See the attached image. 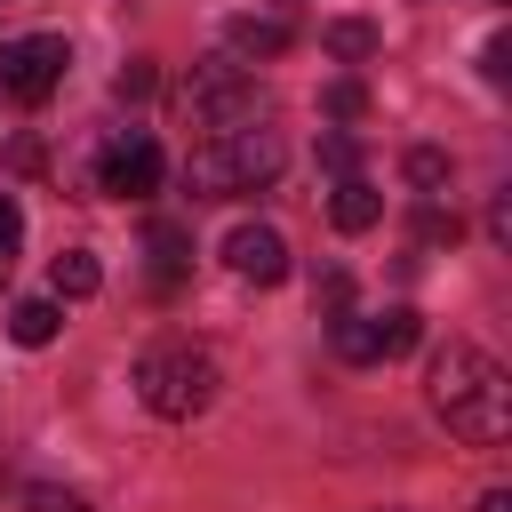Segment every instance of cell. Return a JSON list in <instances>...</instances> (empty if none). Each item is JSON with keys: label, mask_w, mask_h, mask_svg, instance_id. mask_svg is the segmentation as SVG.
Listing matches in <instances>:
<instances>
[{"label": "cell", "mask_w": 512, "mask_h": 512, "mask_svg": "<svg viewBox=\"0 0 512 512\" xmlns=\"http://www.w3.org/2000/svg\"><path fill=\"white\" fill-rule=\"evenodd\" d=\"M432 408H440L448 432L472 440V448L512 440V376H504V360L480 352V344H448V352H432Z\"/></svg>", "instance_id": "cell-1"}, {"label": "cell", "mask_w": 512, "mask_h": 512, "mask_svg": "<svg viewBox=\"0 0 512 512\" xmlns=\"http://www.w3.org/2000/svg\"><path fill=\"white\" fill-rule=\"evenodd\" d=\"M288 144L272 120H248V128H216L184 152V192L192 200H240V192H264L280 176Z\"/></svg>", "instance_id": "cell-2"}, {"label": "cell", "mask_w": 512, "mask_h": 512, "mask_svg": "<svg viewBox=\"0 0 512 512\" xmlns=\"http://www.w3.org/2000/svg\"><path fill=\"white\" fill-rule=\"evenodd\" d=\"M136 400H144L152 416H168V424H192V416L216 400V360H208L200 344H152V352L136 360Z\"/></svg>", "instance_id": "cell-3"}, {"label": "cell", "mask_w": 512, "mask_h": 512, "mask_svg": "<svg viewBox=\"0 0 512 512\" xmlns=\"http://www.w3.org/2000/svg\"><path fill=\"white\" fill-rule=\"evenodd\" d=\"M184 112H192V128H248V120H272V104H264V88H256V72L248 64H232V56H208V64H192V80H184Z\"/></svg>", "instance_id": "cell-4"}, {"label": "cell", "mask_w": 512, "mask_h": 512, "mask_svg": "<svg viewBox=\"0 0 512 512\" xmlns=\"http://www.w3.org/2000/svg\"><path fill=\"white\" fill-rule=\"evenodd\" d=\"M416 336H424V312H416V304L336 312V320H328V344H336V360H352V368H368V360H400V352H416Z\"/></svg>", "instance_id": "cell-5"}, {"label": "cell", "mask_w": 512, "mask_h": 512, "mask_svg": "<svg viewBox=\"0 0 512 512\" xmlns=\"http://www.w3.org/2000/svg\"><path fill=\"white\" fill-rule=\"evenodd\" d=\"M64 64H72L64 32H24V40H0V96H8V104H48V96L64 88Z\"/></svg>", "instance_id": "cell-6"}, {"label": "cell", "mask_w": 512, "mask_h": 512, "mask_svg": "<svg viewBox=\"0 0 512 512\" xmlns=\"http://www.w3.org/2000/svg\"><path fill=\"white\" fill-rule=\"evenodd\" d=\"M96 192H104V200H144V192H160V144H152L144 128L112 136V144L96 152Z\"/></svg>", "instance_id": "cell-7"}, {"label": "cell", "mask_w": 512, "mask_h": 512, "mask_svg": "<svg viewBox=\"0 0 512 512\" xmlns=\"http://www.w3.org/2000/svg\"><path fill=\"white\" fill-rule=\"evenodd\" d=\"M224 264H232L240 280H256V288H280V280H288V240H280L272 224H232V232H224Z\"/></svg>", "instance_id": "cell-8"}, {"label": "cell", "mask_w": 512, "mask_h": 512, "mask_svg": "<svg viewBox=\"0 0 512 512\" xmlns=\"http://www.w3.org/2000/svg\"><path fill=\"white\" fill-rule=\"evenodd\" d=\"M224 40H232V64H272V56L296 48V24L288 16H232Z\"/></svg>", "instance_id": "cell-9"}, {"label": "cell", "mask_w": 512, "mask_h": 512, "mask_svg": "<svg viewBox=\"0 0 512 512\" xmlns=\"http://www.w3.org/2000/svg\"><path fill=\"white\" fill-rule=\"evenodd\" d=\"M144 256H152V288L168 296V288H184V272H192V232H184L176 216H152V224H144Z\"/></svg>", "instance_id": "cell-10"}, {"label": "cell", "mask_w": 512, "mask_h": 512, "mask_svg": "<svg viewBox=\"0 0 512 512\" xmlns=\"http://www.w3.org/2000/svg\"><path fill=\"white\" fill-rule=\"evenodd\" d=\"M376 216H384V192H376L368 176H344V184L328 192V224H336V232H368Z\"/></svg>", "instance_id": "cell-11"}, {"label": "cell", "mask_w": 512, "mask_h": 512, "mask_svg": "<svg viewBox=\"0 0 512 512\" xmlns=\"http://www.w3.org/2000/svg\"><path fill=\"white\" fill-rule=\"evenodd\" d=\"M48 288H56L64 304H80V296H96V288H104V264H96V248H64V256L48 264Z\"/></svg>", "instance_id": "cell-12"}, {"label": "cell", "mask_w": 512, "mask_h": 512, "mask_svg": "<svg viewBox=\"0 0 512 512\" xmlns=\"http://www.w3.org/2000/svg\"><path fill=\"white\" fill-rule=\"evenodd\" d=\"M56 320H64V312H56V296H24V304L8 312V336H16L24 352H40V344L56 336Z\"/></svg>", "instance_id": "cell-13"}, {"label": "cell", "mask_w": 512, "mask_h": 512, "mask_svg": "<svg viewBox=\"0 0 512 512\" xmlns=\"http://www.w3.org/2000/svg\"><path fill=\"white\" fill-rule=\"evenodd\" d=\"M16 504H24V512H88V496H72V488H56V480H24Z\"/></svg>", "instance_id": "cell-14"}, {"label": "cell", "mask_w": 512, "mask_h": 512, "mask_svg": "<svg viewBox=\"0 0 512 512\" xmlns=\"http://www.w3.org/2000/svg\"><path fill=\"white\" fill-rule=\"evenodd\" d=\"M328 48H336L344 64H360V56H376V24H360V16H344V24H328Z\"/></svg>", "instance_id": "cell-15"}, {"label": "cell", "mask_w": 512, "mask_h": 512, "mask_svg": "<svg viewBox=\"0 0 512 512\" xmlns=\"http://www.w3.org/2000/svg\"><path fill=\"white\" fill-rule=\"evenodd\" d=\"M400 168H408V184H416V192H440V184H448V152H440V144H416Z\"/></svg>", "instance_id": "cell-16"}, {"label": "cell", "mask_w": 512, "mask_h": 512, "mask_svg": "<svg viewBox=\"0 0 512 512\" xmlns=\"http://www.w3.org/2000/svg\"><path fill=\"white\" fill-rule=\"evenodd\" d=\"M320 168H328L336 184H344V176H360V144H352V136H320Z\"/></svg>", "instance_id": "cell-17"}, {"label": "cell", "mask_w": 512, "mask_h": 512, "mask_svg": "<svg viewBox=\"0 0 512 512\" xmlns=\"http://www.w3.org/2000/svg\"><path fill=\"white\" fill-rule=\"evenodd\" d=\"M464 224L448 216V208H416V248H440V240H456Z\"/></svg>", "instance_id": "cell-18"}, {"label": "cell", "mask_w": 512, "mask_h": 512, "mask_svg": "<svg viewBox=\"0 0 512 512\" xmlns=\"http://www.w3.org/2000/svg\"><path fill=\"white\" fill-rule=\"evenodd\" d=\"M16 248H24V208L16 192H0V264H16Z\"/></svg>", "instance_id": "cell-19"}, {"label": "cell", "mask_w": 512, "mask_h": 512, "mask_svg": "<svg viewBox=\"0 0 512 512\" xmlns=\"http://www.w3.org/2000/svg\"><path fill=\"white\" fill-rule=\"evenodd\" d=\"M112 96L120 104H136V96H152V64L136 56V64H120V80H112Z\"/></svg>", "instance_id": "cell-20"}, {"label": "cell", "mask_w": 512, "mask_h": 512, "mask_svg": "<svg viewBox=\"0 0 512 512\" xmlns=\"http://www.w3.org/2000/svg\"><path fill=\"white\" fill-rule=\"evenodd\" d=\"M328 112H336V120H360V112H368V88H360V80H336V88H328Z\"/></svg>", "instance_id": "cell-21"}, {"label": "cell", "mask_w": 512, "mask_h": 512, "mask_svg": "<svg viewBox=\"0 0 512 512\" xmlns=\"http://www.w3.org/2000/svg\"><path fill=\"white\" fill-rule=\"evenodd\" d=\"M336 312H352V280L344 272H320V320H336Z\"/></svg>", "instance_id": "cell-22"}, {"label": "cell", "mask_w": 512, "mask_h": 512, "mask_svg": "<svg viewBox=\"0 0 512 512\" xmlns=\"http://www.w3.org/2000/svg\"><path fill=\"white\" fill-rule=\"evenodd\" d=\"M480 72L504 80V72H512V40H488V48H480Z\"/></svg>", "instance_id": "cell-23"}, {"label": "cell", "mask_w": 512, "mask_h": 512, "mask_svg": "<svg viewBox=\"0 0 512 512\" xmlns=\"http://www.w3.org/2000/svg\"><path fill=\"white\" fill-rule=\"evenodd\" d=\"M488 232H496V240H512V200H504V192L488 200Z\"/></svg>", "instance_id": "cell-24"}, {"label": "cell", "mask_w": 512, "mask_h": 512, "mask_svg": "<svg viewBox=\"0 0 512 512\" xmlns=\"http://www.w3.org/2000/svg\"><path fill=\"white\" fill-rule=\"evenodd\" d=\"M472 512H512V488H488V496H480Z\"/></svg>", "instance_id": "cell-25"}]
</instances>
